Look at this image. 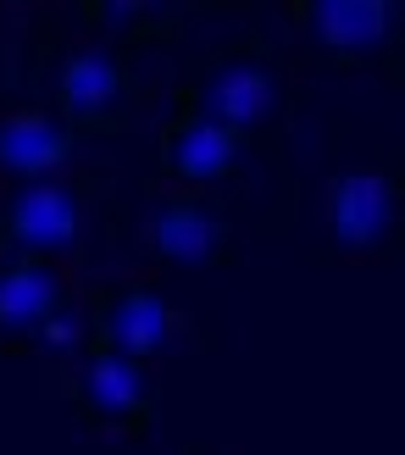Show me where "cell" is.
Returning <instances> with one entry per match:
<instances>
[{
	"label": "cell",
	"mask_w": 405,
	"mask_h": 455,
	"mask_svg": "<svg viewBox=\"0 0 405 455\" xmlns=\"http://www.w3.org/2000/svg\"><path fill=\"white\" fill-rule=\"evenodd\" d=\"M56 106L78 140L83 133H117L139 111V78L106 44H73L56 73Z\"/></svg>",
	"instance_id": "3957f363"
},
{
	"label": "cell",
	"mask_w": 405,
	"mask_h": 455,
	"mask_svg": "<svg viewBox=\"0 0 405 455\" xmlns=\"http://www.w3.org/2000/svg\"><path fill=\"white\" fill-rule=\"evenodd\" d=\"M328 222H333L339 250H355V256L389 250L394 222H400L394 167H384V172H339L328 184Z\"/></svg>",
	"instance_id": "30bf717a"
},
{
	"label": "cell",
	"mask_w": 405,
	"mask_h": 455,
	"mask_svg": "<svg viewBox=\"0 0 405 455\" xmlns=\"http://www.w3.org/2000/svg\"><path fill=\"white\" fill-rule=\"evenodd\" d=\"M145 250L167 267H228L234 261V212L222 195H162L145 222Z\"/></svg>",
	"instance_id": "277c9868"
},
{
	"label": "cell",
	"mask_w": 405,
	"mask_h": 455,
	"mask_svg": "<svg viewBox=\"0 0 405 455\" xmlns=\"http://www.w3.org/2000/svg\"><path fill=\"white\" fill-rule=\"evenodd\" d=\"M78 234H83V189L61 184V178L22 184L0 206V256L61 261L78 250Z\"/></svg>",
	"instance_id": "5b68a950"
},
{
	"label": "cell",
	"mask_w": 405,
	"mask_h": 455,
	"mask_svg": "<svg viewBox=\"0 0 405 455\" xmlns=\"http://www.w3.org/2000/svg\"><path fill=\"white\" fill-rule=\"evenodd\" d=\"M78 156V133L51 111H6L0 117V167L39 184Z\"/></svg>",
	"instance_id": "8fae6325"
},
{
	"label": "cell",
	"mask_w": 405,
	"mask_h": 455,
	"mask_svg": "<svg viewBox=\"0 0 405 455\" xmlns=\"http://www.w3.org/2000/svg\"><path fill=\"white\" fill-rule=\"evenodd\" d=\"M189 100H195L189 111H200V117L250 133V128H261L266 117L283 111V73H278V61L266 51L244 44V51L222 56L217 67H206V78L195 84Z\"/></svg>",
	"instance_id": "8992f818"
},
{
	"label": "cell",
	"mask_w": 405,
	"mask_h": 455,
	"mask_svg": "<svg viewBox=\"0 0 405 455\" xmlns=\"http://www.w3.org/2000/svg\"><path fill=\"white\" fill-rule=\"evenodd\" d=\"M244 150H250V133L244 128L211 123V117H200V111H178V117L162 128V162H155V178H162V184L206 189V184L234 178Z\"/></svg>",
	"instance_id": "9c48e42d"
},
{
	"label": "cell",
	"mask_w": 405,
	"mask_h": 455,
	"mask_svg": "<svg viewBox=\"0 0 405 455\" xmlns=\"http://www.w3.org/2000/svg\"><path fill=\"white\" fill-rule=\"evenodd\" d=\"M300 28L317 56L339 67H367L377 56H394L400 6L394 0H306Z\"/></svg>",
	"instance_id": "ba28073f"
},
{
	"label": "cell",
	"mask_w": 405,
	"mask_h": 455,
	"mask_svg": "<svg viewBox=\"0 0 405 455\" xmlns=\"http://www.w3.org/2000/svg\"><path fill=\"white\" fill-rule=\"evenodd\" d=\"M83 300L56 261L39 256H0V339L39 350H78L83 345Z\"/></svg>",
	"instance_id": "6da1fadb"
},
{
	"label": "cell",
	"mask_w": 405,
	"mask_h": 455,
	"mask_svg": "<svg viewBox=\"0 0 405 455\" xmlns=\"http://www.w3.org/2000/svg\"><path fill=\"white\" fill-rule=\"evenodd\" d=\"M83 345L117 350L133 361H155L178 339V311L167 306V294H155L150 283H111L95 294V306L83 311Z\"/></svg>",
	"instance_id": "52a82bcc"
},
{
	"label": "cell",
	"mask_w": 405,
	"mask_h": 455,
	"mask_svg": "<svg viewBox=\"0 0 405 455\" xmlns=\"http://www.w3.org/2000/svg\"><path fill=\"white\" fill-rule=\"evenodd\" d=\"M73 411L83 434H111V439L150 434L162 422V383H155L150 361L89 345L83 367L73 378Z\"/></svg>",
	"instance_id": "7a4b0ae2"
}]
</instances>
